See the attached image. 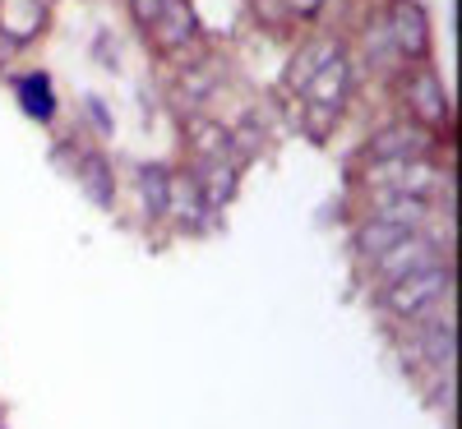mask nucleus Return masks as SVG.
<instances>
[{
  "label": "nucleus",
  "instance_id": "f257e3e1",
  "mask_svg": "<svg viewBox=\"0 0 462 429\" xmlns=\"http://www.w3.org/2000/svg\"><path fill=\"white\" fill-rule=\"evenodd\" d=\"M448 291H453V272H448V263H435V268H420L393 287H383V309L398 319H426L435 305L448 300Z\"/></svg>",
  "mask_w": 462,
  "mask_h": 429
},
{
  "label": "nucleus",
  "instance_id": "f03ea898",
  "mask_svg": "<svg viewBox=\"0 0 462 429\" xmlns=\"http://www.w3.org/2000/svg\"><path fill=\"white\" fill-rule=\"evenodd\" d=\"M389 37H393V51L402 60H420L430 51V14L420 0H393V10H389Z\"/></svg>",
  "mask_w": 462,
  "mask_h": 429
},
{
  "label": "nucleus",
  "instance_id": "7ed1b4c3",
  "mask_svg": "<svg viewBox=\"0 0 462 429\" xmlns=\"http://www.w3.org/2000/svg\"><path fill=\"white\" fill-rule=\"evenodd\" d=\"M430 125H389V130H379L374 143H370V162H426L430 158Z\"/></svg>",
  "mask_w": 462,
  "mask_h": 429
},
{
  "label": "nucleus",
  "instance_id": "20e7f679",
  "mask_svg": "<svg viewBox=\"0 0 462 429\" xmlns=\"http://www.w3.org/2000/svg\"><path fill=\"white\" fill-rule=\"evenodd\" d=\"M435 263H439V250H435L430 236H407L389 254L374 259V278H379V287H393V282L411 278V272H420V268H435Z\"/></svg>",
  "mask_w": 462,
  "mask_h": 429
},
{
  "label": "nucleus",
  "instance_id": "39448f33",
  "mask_svg": "<svg viewBox=\"0 0 462 429\" xmlns=\"http://www.w3.org/2000/svg\"><path fill=\"white\" fill-rule=\"evenodd\" d=\"M407 365H426V370H453V356H457V337H453V324L448 319H430L426 315V328H416L411 346H402Z\"/></svg>",
  "mask_w": 462,
  "mask_h": 429
},
{
  "label": "nucleus",
  "instance_id": "423d86ee",
  "mask_svg": "<svg viewBox=\"0 0 462 429\" xmlns=\"http://www.w3.org/2000/svg\"><path fill=\"white\" fill-rule=\"evenodd\" d=\"M402 97L411 106L416 125H444L448 121V97H444V88L430 69H411L407 84H402Z\"/></svg>",
  "mask_w": 462,
  "mask_h": 429
},
{
  "label": "nucleus",
  "instance_id": "0eeeda50",
  "mask_svg": "<svg viewBox=\"0 0 462 429\" xmlns=\"http://www.w3.org/2000/svg\"><path fill=\"white\" fill-rule=\"evenodd\" d=\"M47 28V0H0V37L10 42H32Z\"/></svg>",
  "mask_w": 462,
  "mask_h": 429
},
{
  "label": "nucleus",
  "instance_id": "6e6552de",
  "mask_svg": "<svg viewBox=\"0 0 462 429\" xmlns=\"http://www.w3.org/2000/svg\"><path fill=\"white\" fill-rule=\"evenodd\" d=\"M346 88H352V65H346L342 56L333 60V65H324L315 79H310V88H305V102L310 106H319V111H342V102H346Z\"/></svg>",
  "mask_w": 462,
  "mask_h": 429
},
{
  "label": "nucleus",
  "instance_id": "1a4fd4ad",
  "mask_svg": "<svg viewBox=\"0 0 462 429\" xmlns=\"http://www.w3.org/2000/svg\"><path fill=\"white\" fill-rule=\"evenodd\" d=\"M152 32H158V42L167 51L195 47L199 42V19H195V10H189V0H167V10H162L158 23H152Z\"/></svg>",
  "mask_w": 462,
  "mask_h": 429
},
{
  "label": "nucleus",
  "instance_id": "9d476101",
  "mask_svg": "<svg viewBox=\"0 0 462 429\" xmlns=\"http://www.w3.org/2000/svg\"><path fill=\"white\" fill-rule=\"evenodd\" d=\"M167 217H176L185 231H199L204 217H208V204L199 194V180L195 176H171V189H167Z\"/></svg>",
  "mask_w": 462,
  "mask_h": 429
},
{
  "label": "nucleus",
  "instance_id": "9b49d317",
  "mask_svg": "<svg viewBox=\"0 0 462 429\" xmlns=\"http://www.w3.org/2000/svg\"><path fill=\"white\" fill-rule=\"evenodd\" d=\"M407 236H416V231H407V226H398V222H383V217H365L361 226H356V236H352V250L365 259V263H374L379 254H389L398 241H407Z\"/></svg>",
  "mask_w": 462,
  "mask_h": 429
},
{
  "label": "nucleus",
  "instance_id": "f8f14e48",
  "mask_svg": "<svg viewBox=\"0 0 462 429\" xmlns=\"http://www.w3.org/2000/svg\"><path fill=\"white\" fill-rule=\"evenodd\" d=\"M236 189H241V167H236V158L204 162V171H199V194H204L208 208H226L231 199H236Z\"/></svg>",
  "mask_w": 462,
  "mask_h": 429
},
{
  "label": "nucleus",
  "instance_id": "ddd939ff",
  "mask_svg": "<svg viewBox=\"0 0 462 429\" xmlns=\"http://www.w3.org/2000/svg\"><path fill=\"white\" fill-rule=\"evenodd\" d=\"M342 56V42H333V37H319V42H310V47H300L296 51V60H291V74H287V88H296V93H305L310 88V79L324 69V65H333Z\"/></svg>",
  "mask_w": 462,
  "mask_h": 429
},
{
  "label": "nucleus",
  "instance_id": "4468645a",
  "mask_svg": "<svg viewBox=\"0 0 462 429\" xmlns=\"http://www.w3.org/2000/svg\"><path fill=\"white\" fill-rule=\"evenodd\" d=\"M185 139H189V148H195V158H204V162H222V158H231V134L217 125V121H204V115H189L185 121Z\"/></svg>",
  "mask_w": 462,
  "mask_h": 429
},
{
  "label": "nucleus",
  "instance_id": "2eb2a0df",
  "mask_svg": "<svg viewBox=\"0 0 462 429\" xmlns=\"http://www.w3.org/2000/svg\"><path fill=\"white\" fill-rule=\"evenodd\" d=\"M370 217H383V222H398V226L416 231L420 222H430V204L426 199H407V194H374V213Z\"/></svg>",
  "mask_w": 462,
  "mask_h": 429
},
{
  "label": "nucleus",
  "instance_id": "dca6fc26",
  "mask_svg": "<svg viewBox=\"0 0 462 429\" xmlns=\"http://www.w3.org/2000/svg\"><path fill=\"white\" fill-rule=\"evenodd\" d=\"M167 189H171V176L167 167H139V194H143V208L152 222H167Z\"/></svg>",
  "mask_w": 462,
  "mask_h": 429
},
{
  "label": "nucleus",
  "instance_id": "f3484780",
  "mask_svg": "<svg viewBox=\"0 0 462 429\" xmlns=\"http://www.w3.org/2000/svg\"><path fill=\"white\" fill-rule=\"evenodd\" d=\"M14 88H19V102H23V111L32 115V121H47V115L56 111V97H51V84L42 79V74H23V79H19Z\"/></svg>",
  "mask_w": 462,
  "mask_h": 429
},
{
  "label": "nucleus",
  "instance_id": "a211bd4d",
  "mask_svg": "<svg viewBox=\"0 0 462 429\" xmlns=\"http://www.w3.org/2000/svg\"><path fill=\"white\" fill-rule=\"evenodd\" d=\"M79 180H84V194H88L97 208H111L116 185H111V171H106V162L97 158V152H88V158L79 162Z\"/></svg>",
  "mask_w": 462,
  "mask_h": 429
},
{
  "label": "nucleus",
  "instance_id": "6ab92c4d",
  "mask_svg": "<svg viewBox=\"0 0 462 429\" xmlns=\"http://www.w3.org/2000/svg\"><path fill=\"white\" fill-rule=\"evenodd\" d=\"M208 93H213V74H204V65L180 74V106H185V111L204 106V97H208Z\"/></svg>",
  "mask_w": 462,
  "mask_h": 429
},
{
  "label": "nucleus",
  "instance_id": "aec40b11",
  "mask_svg": "<svg viewBox=\"0 0 462 429\" xmlns=\"http://www.w3.org/2000/svg\"><path fill=\"white\" fill-rule=\"evenodd\" d=\"M365 51H370L374 65H383V56H398V51H393V37H389V23H374V28L365 32Z\"/></svg>",
  "mask_w": 462,
  "mask_h": 429
},
{
  "label": "nucleus",
  "instance_id": "412c9836",
  "mask_svg": "<svg viewBox=\"0 0 462 429\" xmlns=\"http://www.w3.org/2000/svg\"><path fill=\"white\" fill-rule=\"evenodd\" d=\"M162 10H167V0H130V14H134L139 28H152L162 19Z\"/></svg>",
  "mask_w": 462,
  "mask_h": 429
},
{
  "label": "nucleus",
  "instance_id": "4be33fe9",
  "mask_svg": "<svg viewBox=\"0 0 462 429\" xmlns=\"http://www.w3.org/2000/svg\"><path fill=\"white\" fill-rule=\"evenodd\" d=\"M84 106H88V121H97V130H102V134H111V115H106V106H102L97 97H88Z\"/></svg>",
  "mask_w": 462,
  "mask_h": 429
},
{
  "label": "nucleus",
  "instance_id": "5701e85b",
  "mask_svg": "<svg viewBox=\"0 0 462 429\" xmlns=\"http://www.w3.org/2000/svg\"><path fill=\"white\" fill-rule=\"evenodd\" d=\"M282 5H287L291 14H319V10H324V0H282Z\"/></svg>",
  "mask_w": 462,
  "mask_h": 429
}]
</instances>
